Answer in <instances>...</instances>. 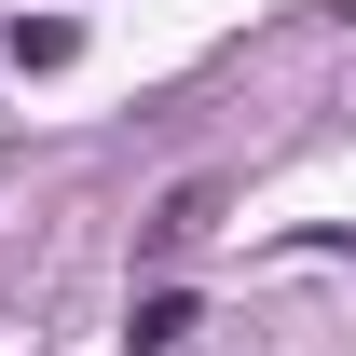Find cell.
I'll list each match as a JSON object with an SVG mask.
<instances>
[{
	"instance_id": "6da1fadb",
	"label": "cell",
	"mask_w": 356,
	"mask_h": 356,
	"mask_svg": "<svg viewBox=\"0 0 356 356\" xmlns=\"http://www.w3.org/2000/svg\"><path fill=\"white\" fill-rule=\"evenodd\" d=\"M206 220H220V178H178L165 206L137 220V261H178V247H206Z\"/></svg>"
},
{
	"instance_id": "7a4b0ae2",
	"label": "cell",
	"mask_w": 356,
	"mask_h": 356,
	"mask_svg": "<svg viewBox=\"0 0 356 356\" xmlns=\"http://www.w3.org/2000/svg\"><path fill=\"white\" fill-rule=\"evenodd\" d=\"M192 329H206V315H192V288H151V302H137V356H165V343H192Z\"/></svg>"
}]
</instances>
